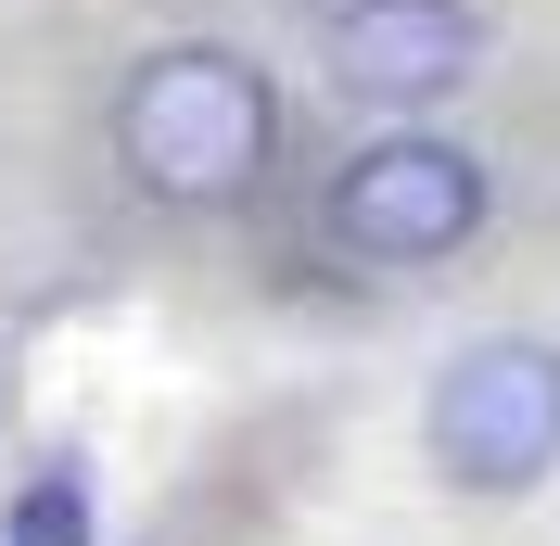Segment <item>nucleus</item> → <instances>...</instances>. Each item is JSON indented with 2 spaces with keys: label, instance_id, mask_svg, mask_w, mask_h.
I'll use <instances>...</instances> for the list:
<instances>
[{
  "label": "nucleus",
  "instance_id": "nucleus-1",
  "mask_svg": "<svg viewBox=\"0 0 560 546\" xmlns=\"http://www.w3.org/2000/svg\"><path fill=\"white\" fill-rule=\"evenodd\" d=\"M115 166L153 204H243L280 166V90L268 64H243L230 38H166L140 51V76L115 90Z\"/></svg>",
  "mask_w": 560,
  "mask_h": 546
},
{
  "label": "nucleus",
  "instance_id": "nucleus-2",
  "mask_svg": "<svg viewBox=\"0 0 560 546\" xmlns=\"http://www.w3.org/2000/svg\"><path fill=\"white\" fill-rule=\"evenodd\" d=\"M420 444L458 496H535L560 471V343H458L420 394Z\"/></svg>",
  "mask_w": 560,
  "mask_h": 546
},
{
  "label": "nucleus",
  "instance_id": "nucleus-3",
  "mask_svg": "<svg viewBox=\"0 0 560 546\" xmlns=\"http://www.w3.org/2000/svg\"><path fill=\"white\" fill-rule=\"evenodd\" d=\"M485 216H497L485 153H458V140H433V128L370 140V153H345V178H331V241H345L357 268H433V254H458Z\"/></svg>",
  "mask_w": 560,
  "mask_h": 546
},
{
  "label": "nucleus",
  "instance_id": "nucleus-4",
  "mask_svg": "<svg viewBox=\"0 0 560 546\" xmlns=\"http://www.w3.org/2000/svg\"><path fill=\"white\" fill-rule=\"evenodd\" d=\"M318 64L331 90L370 115H433L446 90H471L485 64V13L471 0H345L331 26H318Z\"/></svg>",
  "mask_w": 560,
  "mask_h": 546
},
{
  "label": "nucleus",
  "instance_id": "nucleus-5",
  "mask_svg": "<svg viewBox=\"0 0 560 546\" xmlns=\"http://www.w3.org/2000/svg\"><path fill=\"white\" fill-rule=\"evenodd\" d=\"M0 546H90V471H77V458H51V471H26V496H13V521H0Z\"/></svg>",
  "mask_w": 560,
  "mask_h": 546
}]
</instances>
